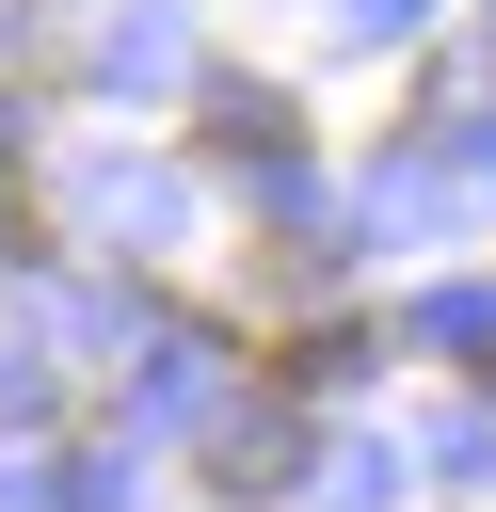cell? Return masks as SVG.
I'll list each match as a JSON object with an SVG mask.
<instances>
[{"label":"cell","instance_id":"obj_1","mask_svg":"<svg viewBox=\"0 0 496 512\" xmlns=\"http://www.w3.org/2000/svg\"><path fill=\"white\" fill-rule=\"evenodd\" d=\"M208 144L224 160H288V96L272 80H208Z\"/></svg>","mask_w":496,"mask_h":512},{"label":"cell","instance_id":"obj_2","mask_svg":"<svg viewBox=\"0 0 496 512\" xmlns=\"http://www.w3.org/2000/svg\"><path fill=\"white\" fill-rule=\"evenodd\" d=\"M208 480H224V496H256V480H288V432H272V416H240V432L208 448Z\"/></svg>","mask_w":496,"mask_h":512}]
</instances>
